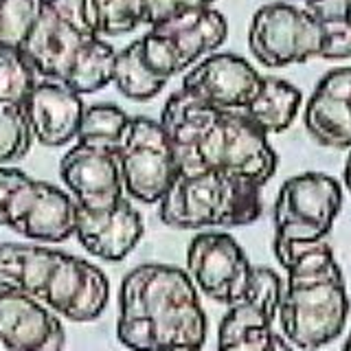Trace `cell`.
I'll list each match as a JSON object with an SVG mask.
<instances>
[{
  "label": "cell",
  "mask_w": 351,
  "mask_h": 351,
  "mask_svg": "<svg viewBox=\"0 0 351 351\" xmlns=\"http://www.w3.org/2000/svg\"><path fill=\"white\" fill-rule=\"evenodd\" d=\"M283 281L277 272L266 266H252L250 283L237 301L228 305L217 327V345L228 343L250 329L272 327L279 314Z\"/></svg>",
  "instance_id": "cell-19"
},
{
  "label": "cell",
  "mask_w": 351,
  "mask_h": 351,
  "mask_svg": "<svg viewBox=\"0 0 351 351\" xmlns=\"http://www.w3.org/2000/svg\"><path fill=\"white\" fill-rule=\"evenodd\" d=\"M0 347L7 351H64L58 314L25 294L0 292Z\"/></svg>",
  "instance_id": "cell-15"
},
{
  "label": "cell",
  "mask_w": 351,
  "mask_h": 351,
  "mask_svg": "<svg viewBox=\"0 0 351 351\" xmlns=\"http://www.w3.org/2000/svg\"><path fill=\"white\" fill-rule=\"evenodd\" d=\"M189 3L193 9H202V7H213L215 0H189Z\"/></svg>",
  "instance_id": "cell-34"
},
{
  "label": "cell",
  "mask_w": 351,
  "mask_h": 351,
  "mask_svg": "<svg viewBox=\"0 0 351 351\" xmlns=\"http://www.w3.org/2000/svg\"><path fill=\"white\" fill-rule=\"evenodd\" d=\"M158 123L182 176L222 171L263 186L277 171V152L241 110L211 108L180 88L165 101Z\"/></svg>",
  "instance_id": "cell-1"
},
{
  "label": "cell",
  "mask_w": 351,
  "mask_h": 351,
  "mask_svg": "<svg viewBox=\"0 0 351 351\" xmlns=\"http://www.w3.org/2000/svg\"><path fill=\"white\" fill-rule=\"evenodd\" d=\"M303 104V95L294 84L281 77H261L259 90L252 101L241 110L263 134H281L290 130Z\"/></svg>",
  "instance_id": "cell-21"
},
{
  "label": "cell",
  "mask_w": 351,
  "mask_h": 351,
  "mask_svg": "<svg viewBox=\"0 0 351 351\" xmlns=\"http://www.w3.org/2000/svg\"><path fill=\"white\" fill-rule=\"evenodd\" d=\"M248 49L266 69H285L321 58L323 31L305 9L290 3H268L250 18Z\"/></svg>",
  "instance_id": "cell-8"
},
{
  "label": "cell",
  "mask_w": 351,
  "mask_h": 351,
  "mask_svg": "<svg viewBox=\"0 0 351 351\" xmlns=\"http://www.w3.org/2000/svg\"><path fill=\"white\" fill-rule=\"evenodd\" d=\"M217 351H292V345L281 334L266 329H250L228 343H219Z\"/></svg>",
  "instance_id": "cell-30"
},
{
  "label": "cell",
  "mask_w": 351,
  "mask_h": 351,
  "mask_svg": "<svg viewBox=\"0 0 351 351\" xmlns=\"http://www.w3.org/2000/svg\"><path fill=\"white\" fill-rule=\"evenodd\" d=\"M171 351H200V349H193V347H178V349H171Z\"/></svg>",
  "instance_id": "cell-35"
},
{
  "label": "cell",
  "mask_w": 351,
  "mask_h": 351,
  "mask_svg": "<svg viewBox=\"0 0 351 351\" xmlns=\"http://www.w3.org/2000/svg\"><path fill=\"white\" fill-rule=\"evenodd\" d=\"M128 7L134 20L145 27H158L165 20L186 9H193L189 0H128Z\"/></svg>",
  "instance_id": "cell-29"
},
{
  "label": "cell",
  "mask_w": 351,
  "mask_h": 351,
  "mask_svg": "<svg viewBox=\"0 0 351 351\" xmlns=\"http://www.w3.org/2000/svg\"><path fill=\"white\" fill-rule=\"evenodd\" d=\"M343 206V186L321 171H305L288 178L274 200L272 248L323 241Z\"/></svg>",
  "instance_id": "cell-6"
},
{
  "label": "cell",
  "mask_w": 351,
  "mask_h": 351,
  "mask_svg": "<svg viewBox=\"0 0 351 351\" xmlns=\"http://www.w3.org/2000/svg\"><path fill=\"white\" fill-rule=\"evenodd\" d=\"M130 119L132 117H128L125 110H121L114 104L86 106L82 125L75 141L84 143V145L119 152V147L123 145V138L128 134Z\"/></svg>",
  "instance_id": "cell-24"
},
{
  "label": "cell",
  "mask_w": 351,
  "mask_h": 351,
  "mask_svg": "<svg viewBox=\"0 0 351 351\" xmlns=\"http://www.w3.org/2000/svg\"><path fill=\"white\" fill-rule=\"evenodd\" d=\"M117 336L130 351L202 349L206 316L189 274L165 263L130 270L119 290Z\"/></svg>",
  "instance_id": "cell-2"
},
{
  "label": "cell",
  "mask_w": 351,
  "mask_h": 351,
  "mask_svg": "<svg viewBox=\"0 0 351 351\" xmlns=\"http://www.w3.org/2000/svg\"><path fill=\"white\" fill-rule=\"evenodd\" d=\"M38 84L33 64L18 49H0V104L25 106Z\"/></svg>",
  "instance_id": "cell-25"
},
{
  "label": "cell",
  "mask_w": 351,
  "mask_h": 351,
  "mask_svg": "<svg viewBox=\"0 0 351 351\" xmlns=\"http://www.w3.org/2000/svg\"><path fill=\"white\" fill-rule=\"evenodd\" d=\"M261 189L222 171L180 173L158 202V217L178 230L246 226L257 222L263 211Z\"/></svg>",
  "instance_id": "cell-4"
},
{
  "label": "cell",
  "mask_w": 351,
  "mask_h": 351,
  "mask_svg": "<svg viewBox=\"0 0 351 351\" xmlns=\"http://www.w3.org/2000/svg\"><path fill=\"white\" fill-rule=\"evenodd\" d=\"M95 38L86 0H47L20 51L44 80L62 82L77 51Z\"/></svg>",
  "instance_id": "cell-9"
},
{
  "label": "cell",
  "mask_w": 351,
  "mask_h": 351,
  "mask_svg": "<svg viewBox=\"0 0 351 351\" xmlns=\"http://www.w3.org/2000/svg\"><path fill=\"white\" fill-rule=\"evenodd\" d=\"M60 250L29 244H0V292L40 299Z\"/></svg>",
  "instance_id": "cell-20"
},
{
  "label": "cell",
  "mask_w": 351,
  "mask_h": 351,
  "mask_svg": "<svg viewBox=\"0 0 351 351\" xmlns=\"http://www.w3.org/2000/svg\"><path fill=\"white\" fill-rule=\"evenodd\" d=\"M288 272L279 303L283 338L301 351H316L343 334L349 296L343 270L329 244H292L274 250Z\"/></svg>",
  "instance_id": "cell-3"
},
{
  "label": "cell",
  "mask_w": 351,
  "mask_h": 351,
  "mask_svg": "<svg viewBox=\"0 0 351 351\" xmlns=\"http://www.w3.org/2000/svg\"><path fill=\"white\" fill-rule=\"evenodd\" d=\"M186 274L206 299L230 305L248 288L252 263L228 233L204 230L186 248Z\"/></svg>",
  "instance_id": "cell-11"
},
{
  "label": "cell",
  "mask_w": 351,
  "mask_h": 351,
  "mask_svg": "<svg viewBox=\"0 0 351 351\" xmlns=\"http://www.w3.org/2000/svg\"><path fill=\"white\" fill-rule=\"evenodd\" d=\"M108 299L110 281L106 272L90 261L60 250L38 301L69 321L90 323L104 314Z\"/></svg>",
  "instance_id": "cell-12"
},
{
  "label": "cell",
  "mask_w": 351,
  "mask_h": 351,
  "mask_svg": "<svg viewBox=\"0 0 351 351\" xmlns=\"http://www.w3.org/2000/svg\"><path fill=\"white\" fill-rule=\"evenodd\" d=\"M343 180H345V186L351 193V149H349V156L345 160V171H343Z\"/></svg>",
  "instance_id": "cell-33"
},
{
  "label": "cell",
  "mask_w": 351,
  "mask_h": 351,
  "mask_svg": "<svg viewBox=\"0 0 351 351\" xmlns=\"http://www.w3.org/2000/svg\"><path fill=\"white\" fill-rule=\"evenodd\" d=\"M117 51L112 44L101 38L88 40L77 51L69 71H66L62 84H66L77 95H93L104 90L108 84H112Z\"/></svg>",
  "instance_id": "cell-22"
},
{
  "label": "cell",
  "mask_w": 351,
  "mask_h": 351,
  "mask_svg": "<svg viewBox=\"0 0 351 351\" xmlns=\"http://www.w3.org/2000/svg\"><path fill=\"white\" fill-rule=\"evenodd\" d=\"M47 0H0V49H22Z\"/></svg>",
  "instance_id": "cell-26"
},
{
  "label": "cell",
  "mask_w": 351,
  "mask_h": 351,
  "mask_svg": "<svg viewBox=\"0 0 351 351\" xmlns=\"http://www.w3.org/2000/svg\"><path fill=\"white\" fill-rule=\"evenodd\" d=\"M123 186L130 197L156 204L180 176L173 149L162 125L149 117H132L123 145L119 147Z\"/></svg>",
  "instance_id": "cell-10"
},
{
  "label": "cell",
  "mask_w": 351,
  "mask_h": 351,
  "mask_svg": "<svg viewBox=\"0 0 351 351\" xmlns=\"http://www.w3.org/2000/svg\"><path fill=\"white\" fill-rule=\"evenodd\" d=\"M343 351H351V334H349V338H347V343H345Z\"/></svg>",
  "instance_id": "cell-36"
},
{
  "label": "cell",
  "mask_w": 351,
  "mask_h": 351,
  "mask_svg": "<svg viewBox=\"0 0 351 351\" xmlns=\"http://www.w3.org/2000/svg\"><path fill=\"white\" fill-rule=\"evenodd\" d=\"M261 77L235 53H211L182 77V90L217 110H244L257 95Z\"/></svg>",
  "instance_id": "cell-14"
},
{
  "label": "cell",
  "mask_w": 351,
  "mask_h": 351,
  "mask_svg": "<svg viewBox=\"0 0 351 351\" xmlns=\"http://www.w3.org/2000/svg\"><path fill=\"white\" fill-rule=\"evenodd\" d=\"M22 108L33 141L47 147H62L77 138L86 104L82 101V95L71 90L66 84L44 80L36 84Z\"/></svg>",
  "instance_id": "cell-17"
},
{
  "label": "cell",
  "mask_w": 351,
  "mask_h": 351,
  "mask_svg": "<svg viewBox=\"0 0 351 351\" xmlns=\"http://www.w3.org/2000/svg\"><path fill=\"white\" fill-rule=\"evenodd\" d=\"M305 11L318 25H332L351 18V0H303Z\"/></svg>",
  "instance_id": "cell-32"
},
{
  "label": "cell",
  "mask_w": 351,
  "mask_h": 351,
  "mask_svg": "<svg viewBox=\"0 0 351 351\" xmlns=\"http://www.w3.org/2000/svg\"><path fill=\"white\" fill-rule=\"evenodd\" d=\"M5 226V222H3V211H0V228Z\"/></svg>",
  "instance_id": "cell-37"
},
{
  "label": "cell",
  "mask_w": 351,
  "mask_h": 351,
  "mask_svg": "<svg viewBox=\"0 0 351 351\" xmlns=\"http://www.w3.org/2000/svg\"><path fill=\"white\" fill-rule=\"evenodd\" d=\"M0 211L5 226L29 239L60 244L75 235L73 195L14 167H0Z\"/></svg>",
  "instance_id": "cell-5"
},
{
  "label": "cell",
  "mask_w": 351,
  "mask_h": 351,
  "mask_svg": "<svg viewBox=\"0 0 351 351\" xmlns=\"http://www.w3.org/2000/svg\"><path fill=\"white\" fill-rule=\"evenodd\" d=\"M228 36V22L213 7L186 9L152 27L138 38L147 64L165 80L189 71L206 55L217 53Z\"/></svg>",
  "instance_id": "cell-7"
},
{
  "label": "cell",
  "mask_w": 351,
  "mask_h": 351,
  "mask_svg": "<svg viewBox=\"0 0 351 351\" xmlns=\"http://www.w3.org/2000/svg\"><path fill=\"white\" fill-rule=\"evenodd\" d=\"M60 176L82 211L104 213L125 197L119 152L75 143L60 160Z\"/></svg>",
  "instance_id": "cell-13"
},
{
  "label": "cell",
  "mask_w": 351,
  "mask_h": 351,
  "mask_svg": "<svg viewBox=\"0 0 351 351\" xmlns=\"http://www.w3.org/2000/svg\"><path fill=\"white\" fill-rule=\"evenodd\" d=\"M33 134L22 106L0 104V167L25 158Z\"/></svg>",
  "instance_id": "cell-27"
},
{
  "label": "cell",
  "mask_w": 351,
  "mask_h": 351,
  "mask_svg": "<svg viewBox=\"0 0 351 351\" xmlns=\"http://www.w3.org/2000/svg\"><path fill=\"white\" fill-rule=\"evenodd\" d=\"M303 123L318 145L351 149V66L321 77L305 104Z\"/></svg>",
  "instance_id": "cell-16"
},
{
  "label": "cell",
  "mask_w": 351,
  "mask_h": 351,
  "mask_svg": "<svg viewBox=\"0 0 351 351\" xmlns=\"http://www.w3.org/2000/svg\"><path fill=\"white\" fill-rule=\"evenodd\" d=\"M143 230V217L128 197L104 213H88L77 206L75 237L104 261H123L138 244Z\"/></svg>",
  "instance_id": "cell-18"
},
{
  "label": "cell",
  "mask_w": 351,
  "mask_h": 351,
  "mask_svg": "<svg viewBox=\"0 0 351 351\" xmlns=\"http://www.w3.org/2000/svg\"><path fill=\"white\" fill-rule=\"evenodd\" d=\"M323 31V51L321 60H347L351 58V18L332 25H321Z\"/></svg>",
  "instance_id": "cell-31"
},
{
  "label": "cell",
  "mask_w": 351,
  "mask_h": 351,
  "mask_svg": "<svg viewBox=\"0 0 351 351\" xmlns=\"http://www.w3.org/2000/svg\"><path fill=\"white\" fill-rule=\"evenodd\" d=\"M167 82L169 80L160 77L147 64L145 55H143L141 40H134L125 49L117 51L112 84L123 97L132 99V101H149V99L162 93Z\"/></svg>",
  "instance_id": "cell-23"
},
{
  "label": "cell",
  "mask_w": 351,
  "mask_h": 351,
  "mask_svg": "<svg viewBox=\"0 0 351 351\" xmlns=\"http://www.w3.org/2000/svg\"><path fill=\"white\" fill-rule=\"evenodd\" d=\"M86 11L99 38L128 36L138 27L128 7V0H86Z\"/></svg>",
  "instance_id": "cell-28"
}]
</instances>
